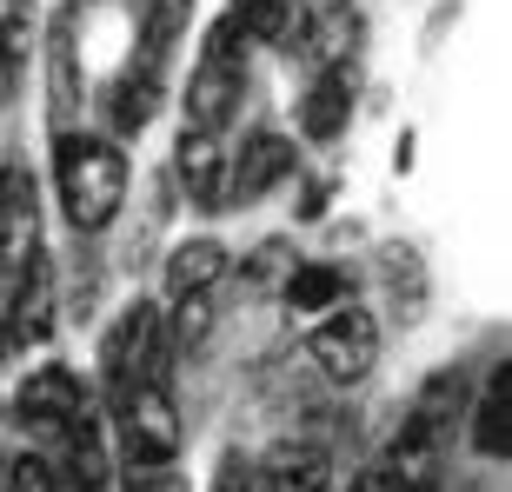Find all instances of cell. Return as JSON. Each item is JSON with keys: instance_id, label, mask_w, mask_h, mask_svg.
I'll return each mask as SVG.
<instances>
[{"instance_id": "5bb4252c", "label": "cell", "mask_w": 512, "mask_h": 492, "mask_svg": "<svg viewBox=\"0 0 512 492\" xmlns=\"http://www.w3.org/2000/svg\"><path fill=\"white\" fill-rule=\"evenodd\" d=\"M326 486H333V466L320 446H286V453L253 466V492H326Z\"/></svg>"}, {"instance_id": "e0dca14e", "label": "cell", "mask_w": 512, "mask_h": 492, "mask_svg": "<svg viewBox=\"0 0 512 492\" xmlns=\"http://www.w3.org/2000/svg\"><path fill=\"white\" fill-rule=\"evenodd\" d=\"M207 326H213V300L200 293V300H173V340L167 353H193V346L207 340Z\"/></svg>"}, {"instance_id": "6da1fadb", "label": "cell", "mask_w": 512, "mask_h": 492, "mask_svg": "<svg viewBox=\"0 0 512 492\" xmlns=\"http://www.w3.org/2000/svg\"><path fill=\"white\" fill-rule=\"evenodd\" d=\"M54 193L74 233L114 227V213L127 207V153L94 133H60L54 140Z\"/></svg>"}, {"instance_id": "5b68a950", "label": "cell", "mask_w": 512, "mask_h": 492, "mask_svg": "<svg viewBox=\"0 0 512 492\" xmlns=\"http://www.w3.org/2000/svg\"><path fill=\"white\" fill-rule=\"evenodd\" d=\"M14 413H20V426H34V433H67L74 419L94 413V386H87L74 366L47 360L14 386Z\"/></svg>"}, {"instance_id": "ac0fdd59", "label": "cell", "mask_w": 512, "mask_h": 492, "mask_svg": "<svg viewBox=\"0 0 512 492\" xmlns=\"http://www.w3.org/2000/svg\"><path fill=\"white\" fill-rule=\"evenodd\" d=\"M7 492H60V479H54V466H47V459L20 453L14 466H7Z\"/></svg>"}, {"instance_id": "4fadbf2b", "label": "cell", "mask_w": 512, "mask_h": 492, "mask_svg": "<svg viewBox=\"0 0 512 492\" xmlns=\"http://www.w3.org/2000/svg\"><path fill=\"white\" fill-rule=\"evenodd\" d=\"M67 446H60V466H54V479L67 492H107V446H100V419L87 413V419H74L67 426Z\"/></svg>"}, {"instance_id": "52a82bcc", "label": "cell", "mask_w": 512, "mask_h": 492, "mask_svg": "<svg viewBox=\"0 0 512 492\" xmlns=\"http://www.w3.org/2000/svg\"><path fill=\"white\" fill-rule=\"evenodd\" d=\"M439 459H446V439H439V413H426L419 406L406 426L393 433V446H386V479H393V492H433L439 486Z\"/></svg>"}, {"instance_id": "7a4b0ae2", "label": "cell", "mask_w": 512, "mask_h": 492, "mask_svg": "<svg viewBox=\"0 0 512 492\" xmlns=\"http://www.w3.org/2000/svg\"><path fill=\"white\" fill-rule=\"evenodd\" d=\"M240 87H247V34L220 14L207 47H200V67L187 74V127L220 133L240 107Z\"/></svg>"}, {"instance_id": "9a60e30c", "label": "cell", "mask_w": 512, "mask_h": 492, "mask_svg": "<svg viewBox=\"0 0 512 492\" xmlns=\"http://www.w3.org/2000/svg\"><path fill=\"white\" fill-rule=\"evenodd\" d=\"M506 393H512V366L499 360V373L486 379L479 413H473V446H479V459H506L512 453V406H506Z\"/></svg>"}, {"instance_id": "30bf717a", "label": "cell", "mask_w": 512, "mask_h": 492, "mask_svg": "<svg viewBox=\"0 0 512 492\" xmlns=\"http://www.w3.org/2000/svg\"><path fill=\"white\" fill-rule=\"evenodd\" d=\"M227 280V246L213 240V233H193V240H180L167 253V300H200V293H213V286Z\"/></svg>"}, {"instance_id": "8fae6325", "label": "cell", "mask_w": 512, "mask_h": 492, "mask_svg": "<svg viewBox=\"0 0 512 492\" xmlns=\"http://www.w3.org/2000/svg\"><path fill=\"white\" fill-rule=\"evenodd\" d=\"M173 173H180L193 207H220V193H227V147H220V133L187 127V140L173 153Z\"/></svg>"}, {"instance_id": "ffe728a7", "label": "cell", "mask_w": 512, "mask_h": 492, "mask_svg": "<svg viewBox=\"0 0 512 492\" xmlns=\"http://www.w3.org/2000/svg\"><path fill=\"white\" fill-rule=\"evenodd\" d=\"M326 193H333L326 180H306V200H300V213H306V220H313V213H326Z\"/></svg>"}, {"instance_id": "8992f818", "label": "cell", "mask_w": 512, "mask_h": 492, "mask_svg": "<svg viewBox=\"0 0 512 492\" xmlns=\"http://www.w3.org/2000/svg\"><path fill=\"white\" fill-rule=\"evenodd\" d=\"M293 167H300L293 140H286V133H273V127H253L247 140H240V160H227V193H220V200L253 207V200H266L273 187H286V180H293Z\"/></svg>"}, {"instance_id": "d6986e66", "label": "cell", "mask_w": 512, "mask_h": 492, "mask_svg": "<svg viewBox=\"0 0 512 492\" xmlns=\"http://www.w3.org/2000/svg\"><path fill=\"white\" fill-rule=\"evenodd\" d=\"M346 492H393V479H386V466H366V473L353 479Z\"/></svg>"}, {"instance_id": "2e32d148", "label": "cell", "mask_w": 512, "mask_h": 492, "mask_svg": "<svg viewBox=\"0 0 512 492\" xmlns=\"http://www.w3.org/2000/svg\"><path fill=\"white\" fill-rule=\"evenodd\" d=\"M340 300H346L340 266H300V273H286V306H300V313H333Z\"/></svg>"}, {"instance_id": "ba28073f", "label": "cell", "mask_w": 512, "mask_h": 492, "mask_svg": "<svg viewBox=\"0 0 512 492\" xmlns=\"http://www.w3.org/2000/svg\"><path fill=\"white\" fill-rule=\"evenodd\" d=\"M153 353H167V346L153 340V306H127V313L114 320V333L100 340V366H107V379H114V393L133 386V379H160Z\"/></svg>"}, {"instance_id": "9c48e42d", "label": "cell", "mask_w": 512, "mask_h": 492, "mask_svg": "<svg viewBox=\"0 0 512 492\" xmlns=\"http://www.w3.org/2000/svg\"><path fill=\"white\" fill-rule=\"evenodd\" d=\"M353 100H360V87H353V67L346 60H333V67H320V80L300 94V133L306 140H340L346 120H353Z\"/></svg>"}, {"instance_id": "3957f363", "label": "cell", "mask_w": 512, "mask_h": 492, "mask_svg": "<svg viewBox=\"0 0 512 492\" xmlns=\"http://www.w3.org/2000/svg\"><path fill=\"white\" fill-rule=\"evenodd\" d=\"M114 419H120V453L127 473H160L180 459V406L167 399L160 379H133L114 393Z\"/></svg>"}, {"instance_id": "7c38bea8", "label": "cell", "mask_w": 512, "mask_h": 492, "mask_svg": "<svg viewBox=\"0 0 512 492\" xmlns=\"http://www.w3.org/2000/svg\"><path fill=\"white\" fill-rule=\"evenodd\" d=\"M34 187H27V173L20 167H0V253H7V266L14 273H27L34 266Z\"/></svg>"}, {"instance_id": "277c9868", "label": "cell", "mask_w": 512, "mask_h": 492, "mask_svg": "<svg viewBox=\"0 0 512 492\" xmlns=\"http://www.w3.org/2000/svg\"><path fill=\"white\" fill-rule=\"evenodd\" d=\"M306 353H313V366H320L333 386H353V379H366L380 366V320H373L366 306H333V313H320Z\"/></svg>"}]
</instances>
